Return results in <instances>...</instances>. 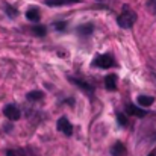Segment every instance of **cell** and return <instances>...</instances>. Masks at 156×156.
Wrapping results in <instances>:
<instances>
[{
	"instance_id": "6da1fadb",
	"label": "cell",
	"mask_w": 156,
	"mask_h": 156,
	"mask_svg": "<svg viewBox=\"0 0 156 156\" xmlns=\"http://www.w3.org/2000/svg\"><path fill=\"white\" fill-rule=\"evenodd\" d=\"M117 23H118L120 27H123V29H129V27H132V26L136 23V14L130 9V6L124 5L121 14L117 17Z\"/></svg>"
},
{
	"instance_id": "7a4b0ae2",
	"label": "cell",
	"mask_w": 156,
	"mask_h": 156,
	"mask_svg": "<svg viewBox=\"0 0 156 156\" xmlns=\"http://www.w3.org/2000/svg\"><path fill=\"white\" fill-rule=\"evenodd\" d=\"M94 65L99 68H111L112 65H115V59L112 55L105 53V55H100L94 59Z\"/></svg>"
},
{
	"instance_id": "3957f363",
	"label": "cell",
	"mask_w": 156,
	"mask_h": 156,
	"mask_svg": "<svg viewBox=\"0 0 156 156\" xmlns=\"http://www.w3.org/2000/svg\"><path fill=\"white\" fill-rule=\"evenodd\" d=\"M56 129H58L61 133L67 135V136H71V135H73V124L68 121L67 117H61V118L58 120V123H56Z\"/></svg>"
},
{
	"instance_id": "277c9868",
	"label": "cell",
	"mask_w": 156,
	"mask_h": 156,
	"mask_svg": "<svg viewBox=\"0 0 156 156\" xmlns=\"http://www.w3.org/2000/svg\"><path fill=\"white\" fill-rule=\"evenodd\" d=\"M3 115H5L8 120H11V121H17V120H20L21 112H20V109H18L15 105H6V106L3 108Z\"/></svg>"
},
{
	"instance_id": "5b68a950",
	"label": "cell",
	"mask_w": 156,
	"mask_h": 156,
	"mask_svg": "<svg viewBox=\"0 0 156 156\" xmlns=\"http://www.w3.org/2000/svg\"><path fill=\"white\" fill-rule=\"evenodd\" d=\"M68 80L70 82H73L74 85H77V87H80V90H83L85 93H88L90 96H93V93H94V87H91L90 83H87V82H83V80H80V79H76V77H68Z\"/></svg>"
},
{
	"instance_id": "8992f818",
	"label": "cell",
	"mask_w": 156,
	"mask_h": 156,
	"mask_svg": "<svg viewBox=\"0 0 156 156\" xmlns=\"http://www.w3.org/2000/svg\"><path fill=\"white\" fill-rule=\"evenodd\" d=\"M111 155L112 156H126V146L121 141H117L111 147Z\"/></svg>"
},
{
	"instance_id": "52a82bcc",
	"label": "cell",
	"mask_w": 156,
	"mask_h": 156,
	"mask_svg": "<svg viewBox=\"0 0 156 156\" xmlns=\"http://www.w3.org/2000/svg\"><path fill=\"white\" fill-rule=\"evenodd\" d=\"M26 18H27L29 21H32V23L40 21V18H41L40 9H37V8H29V9L26 11Z\"/></svg>"
},
{
	"instance_id": "ba28073f",
	"label": "cell",
	"mask_w": 156,
	"mask_h": 156,
	"mask_svg": "<svg viewBox=\"0 0 156 156\" xmlns=\"http://www.w3.org/2000/svg\"><path fill=\"white\" fill-rule=\"evenodd\" d=\"M105 87L108 91H115L117 90V76L115 74H108L105 77Z\"/></svg>"
},
{
	"instance_id": "9c48e42d",
	"label": "cell",
	"mask_w": 156,
	"mask_h": 156,
	"mask_svg": "<svg viewBox=\"0 0 156 156\" xmlns=\"http://www.w3.org/2000/svg\"><path fill=\"white\" fill-rule=\"evenodd\" d=\"M126 111H127V114L136 115V117H146L147 115V111H143L141 108H138V106H135V105H132V103H129L126 106Z\"/></svg>"
},
{
	"instance_id": "30bf717a",
	"label": "cell",
	"mask_w": 156,
	"mask_h": 156,
	"mask_svg": "<svg viewBox=\"0 0 156 156\" xmlns=\"http://www.w3.org/2000/svg\"><path fill=\"white\" fill-rule=\"evenodd\" d=\"M79 0H46L47 6H65V5H73L77 3Z\"/></svg>"
},
{
	"instance_id": "8fae6325",
	"label": "cell",
	"mask_w": 156,
	"mask_h": 156,
	"mask_svg": "<svg viewBox=\"0 0 156 156\" xmlns=\"http://www.w3.org/2000/svg\"><path fill=\"white\" fill-rule=\"evenodd\" d=\"M93 24H82V26H79L77 29H76V34L77 35H80V37H88L91 32H93Z\"/></svg>"
},
{
	"instance_id": "7c38bea8",
	"label": "cell",
	"mask_w": 156,
	"mask_h": 156,
	"mask_svg": "<svg viewBox=\"0 0 156 156\" xmlns=\"http://www.w3.org/2000/svg\"><path fill=\"white\" fill-rule=\"evenodd\" d=\"M136 102L140 106H144V108H147V106H150V105H153L155 102V99L152 97V96H138V99H136Z\"/></svg>"
},
{
	"instance_id": "4fadbf2b",
	"label": "cell",
	"mask_w": 156,
	"mask_h": 156,
	"mask_svg": "<svg viewBox=\"0 0 156 156\" xmlns=\"http://www.w3.org/2000/svg\"><path fill=\"white\" fill-rule=\"evenodd\" d=\"M43 97H44V93H43V91H30V93L26 94V99L30 100V102H38V100H41Z\"/></svg>"
},
{
	"instance_id": "5bb4252c",
	"label": "cell",
	"mask_w": 156,
	"mask_h": 156,
	"mask_svg": "<svg viewBox=\"0 0 156 156\" xmlns=\"http://www.w3.org/2000/svg\"><path fill=\"white\" fill-rule=\"evenodd\" d=\"M32 34L37 35V37H46L47 29L44 26H32Z\"/></svg>"
},
{
	"instance_id": "9a60e30c",
	"label": "cell",
	"mask_w": 156,
	"mask_h": 156,
	"mask_svg": "<svg viewBox=\"0 0 156 156\" xmlns=\"http://www.w3.org/2000/svg\"><path fill=\"white\" fill-rule=\"evenodd\" d=\"M117 120H118V124L121 127H126L127 126V118L123 115V114H117Z\"/></svg>"
},
{
	"instance_id": "2e32d148",
	"label": "cell",
	"mask_w": 156,
	"mask_h": 156,
	"mask_svg": "<svg viewBox=\"0 0 156 156\" xmlns=\"http://www.w3.org/2000/svg\"><path fill=\"white\" fill-rule=\"evenodd\" d=\"M147 9L153 15H156V0H147Z\"/></svg>"
},
{
	"instance_id": "e0dca14e",
	"label": "cell",
	"mask_w": 156,
	"mask_h": 156,
	"mask_svg": "<svg viewBox=\"0 0 156 156\" xmlns=\"http://www.w3.org/2000/svg\"><path fill=\"white\" fill-rule=\"evenodd\" d=\"M6 156H27L23 150H6Z\"/></svg>"
},
{
	"instance_id": "ac0fdd59",
	"label": "cell",
	"mask_w": 156,
	"mask_h": 156,
	"mask_svg": "<svg viewBox=\"0 0 156 156\" xmlns=\"http://www.w3.org/2000/svg\"><path fill=\"white\" fill-rule=\"evenodd\" d=\"M5 9H6V12H8V15H9L11 18H14V17H17V9H14V8H11L9 5H6V6H5Z\"/></svg>"
},
{
	"instance_id": "d6986e66",
	"label": "cell",
	"mask_w": 156,
	"mask_h": 156,
	"mask_svg": "<svg viewBox=\"0 0 156 156\" xmlns=\"http://www.w3.org/2000/svg\"><path fill=\"white\" fill-rule=\"evenodd\" d=\"M55 27H56L58 30H64V29H65V23H62V21H59V23H55Z\"/></svg>"
},
{
	"instance_id": "ffe728a7",
	"label": "cell",
	"mask_w": 156,
	"mask_h": 156,
	"mask_svg": "<svg viewBox=\"0 0 156 156\" xmlns=\"http://www.w3.org/2000/svg\"><path fill=\"white\" fill-rule=\"evenodd\" d=\"M147 156H156V149H155V150H152V152H150Z\"/></svg>"
}]
</instances>
